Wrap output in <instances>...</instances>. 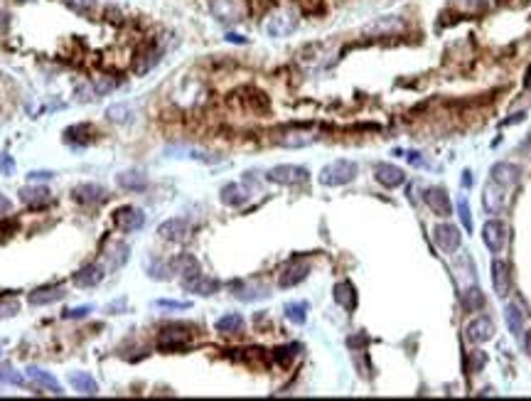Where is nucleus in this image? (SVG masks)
Listing matches in <instances>:
<instances>
[{
	"mask_svg": "<svg viewBox=\"0 0 531 401\" xmlns=\"http://www.w3.org/2000/svg\"><path fill=\"white\" fill-rule=\"evenodd\" d=\"M128 261V244H123V241H116L111 249V254H108V266H111L113 271H118L123 264Z\"/></svg>",
	"mask_w": 531,
	"mask_h": 401,
	"instance_id": "obj_36",
	"label": "nucleus"
},
{
	"mask_svg": "<svg viewBox=\"0 0 531 401\" xmlns=\"http://www.w3.org/2000/svg\"><path fill=\"white\" fill-rule=\"evenodd\" d=\"M189 344V332H185L182 327H165L158 337V347L163 352H177Z\"/></svg>",
	"mask_w": 531,
	"mask_h": 401,
	"instance_id": "obj_11",
	"label": "nucleus"
},
{
	"mask_svg": "<svg viewBox=\"0 0 531 401\" xmlns=\"http://www.w3.org/2000/svg\"><path fill=\"white\" fill-rule=\"evenodd\" d=\"M0 382L3 384H15V387H25V377L18 372H0Z\"/></svg>",
	"mask_w": 531,
	"mask_h": 401,
	"instance_id": "obj_42",
	"label": "nucleus"
},
{
	"mask_svg": "<svg viewBox=\"0 0 531 401\" xmlns=\"http://www.w3.org/2000/svg\"><path fill=\"white\" fill-rule=\"evenodd\" d=\"M143 224H146V214H143V209L133 207V204L118 207L113 212V227L121 231H138L143 229Z\"/></svg>",
	"mask_w": 531,
	"mask_h": 401,
	"instance_id": "obj_5",
	"label": "nucleus"
},
{
	"mask_svg": "<svg viewBox=\"0 0 531 401\" xmlns=\"http://www.w3.org/2000/svg\"><path fill=\"white\" fill-rule=\"evenodd\" d=\"M482 204L484 209H487L489 214H499L504 209V204H507V194H504V187L502 185H497L492 180V182L484 187V194H482Z\"/></svg>",
	"mask_w": 531,
	"mask_h": 401,
	"instance_id": "obj_20",
	"label": "nucleus"
},
{
	"mask_svg": "<svg viewBox=\"0 0 531 401\" xmlns=\"http://www.w3.org/2000/svg\"><path fill=\"white\" fill-rule=\"evenodd\" d=\"M219 197H221V202H224L226 207H244V204L249 202V192H246L239 182L224 185V187H221V192H219Z\"/></svg>",
	"mask_w": 531,
	"mask_h": 401,
	"instance_id": "obj_25",
	"label": "nucleus"
},
{
	"mask_svg": "<svg viewBox=\"0 0 531 401\" xmlns=\"http://www.w3.org/2000/svg\"><path fill=\"white\" fill-rule=\"evenodd\" d=\"M470 362H472V369H475V372H479V369L484 367V362H487V357H484V352L475 349V352L470 354Z\"/></svg>",
	"mask_w": 531,
	"mask_h": 401,
	"instance_id": "obj_45",
	"label": "nucleus"
},
{
	"mask_svg": "<svg viewBox=\"0 0 531 401\" xmlns=\"http://www.w3.org/2000/svg\"><path fill=\"white\" fill-rule=\"evenodd\" d=\"M91 310H94V306H79V308H71V310H66L64 318H69V320H81V318H86Z\"/></svg>",
	"mask_w": 531,
	"mask_h": 401,
	"instance_id": "obj_41",
	"label": "nucleus"
},
{
	"mask_svg": "<svg viewBox=\"0 0 531 401\" xmlns=\"http://www.w3.org/2000/svg\"><path fill=\"white\" fill-rule=\"evenodd\" d=\"M492 286L499 298L509 296V291H512V274H509L507 261H502V259L492 261Z\"/></svg>",
	"mask_w": 531,
	"mask_h": 401,
	"instance_id": "obj_15",
	"label": "nucleus"
},
{
	"mask_svg": "<svg viewBox=\"0 0 531 401\" xmlns=\"http://www.w3.org/2000/svg\"><path fill=\"white\" fill-rule=\"evenodd\" d=\"M266 180L268 182L293 187V185L308 182V180H310V173H308V168H303V165H276L266 173Z\"/></svg>",
	"mask_w": 531,
	"mask_h": 401,
	"instance_id": "obj_3",
	"label": "nucleus"
},
{
	"mask_svg": "<svg viewBox=\"0 0 531 401\" xmlns=\"http://www.w3.org/2000/svg\"><path fill=\"white\" fill-rule=\"evenodd\" d=\"M462 308H465L467 313H477L484 308V296L477 286H470L465 293H462Z\"/></svg>",
	"mask_w": 531,
	"mask_h": 401,
	"instance_id": "obj_34",
	"label": "nucleus"
},
{
	"mask_svg": "<svg viewBox=\"0 0 531 401\" xmlns=\"http://www.w3.org/2000/svg\"><path fill=\"white\" fill-rule=\"evenodd\" d=\"M234 296L239 301H259V298H268V288L256 286V284H234Z\"/></svg>",
	"mask_w": 531,
	"mask_h": 401,
	"instance_id": "obj_32",
	"label": "nucleus"
},
{
	"mask_svg": "<svg viewBox=\"0 0 531 401\" xmlns=\"http://www.w3.org/2000/svg\"><path fill=\"white\" fill-rule=\"evenodd\" d=\"M156 306L158 308H170V310H187L192 303H187V301H185V303H180V301H156Z\"/></svg>",
	"mask_w": 531,
	"mask_h": 401,
	"instance_id": "obj_43",
	"label": "nucleus"
},
{
	"mask_svg": "<svg viewBox=\"0 0 531 401\" xmlns=\"http://www.w3.org/2000/svg\"><path fill=\"white\" fill-rule=\"evenodd\" d=\"M20 202L28 207H47L52 202V192L47 187H37V185H25L20 187Z\"/></svg>",
	"mask_w": 531,
	"mask_h": 401,
	"instance_id": "obj_17",
	"label": "nucleus"
},
{
	"mask_svg": "<svg viewBox=\"0 0 531 401\" xmlns=\"http://www.w3.org/2000/svg\"><path fill=\"white\" fill-rule=\"evenodd\" d=\"M104 266L99 264H89V266H81L76 274H71V281H74L76 288H94L99 286L101 281H104Z\"/></svg>",
	"mask_w": 531,
	"mask_h": 401,
	"instance_id": "obj_18",
	"label": "nucleus"
},
{
	"mask_svg": "<svg viewBox=\"0 0 531 401\" xmlns=\"http://www.w3.org/2000/svg\"><path fill=\"white\" fill-rule=\"evenodd\" d=\"M433 241L438 244V249L445 251V254H455L460 249V229L455 224H436L433 227Z\"/></svg>",
	"mask_w": 531,
	"mask_h": 401,
	"instance_id": "obj_6",
	"label": "nucleus"
},
{
	"mask_svg": "<svg viewBox=\"0 0 531 401\" xmlns=\"http://www.w3.org/2000/svg\"><path fill=\"white\" fill-rule=\"evenodd\" d=\"M465 337L472 344L489 342L494 337V322H492V318H487V315L475 318V320H472L470 325L465 327Z\"/></svg>",
	"mask_w": 531,
	"mask_h": 401,
	"instance_id": "obj_10",
	"label": "nucleus"
},
{
	"mask_svg": "<svg viewBox=\"0 0 531 401\" xmlns=\"http://www.w3.org/2000/svg\"><path fill=\"white\" fill-rule=\"evenodd\" d=\"M296 28H298L296 8H281L266 20V33L271 37H288L291 33H296Z\"/></svg>",
	"mask_w": 531,
	"mask_h": 401,
	"instance_id": "obj_2",
	"label": "nucleus"
},
{
	"mask_svg": "<svg viewBox=\"0 0 531 401\" xmlns=\"http://www.w3.org/2000/svg\"><path fill=\"white\" fill-rule=\"evenodd\" d=\"M315 141H317V136L313 131H308V128H291V131L278 136V146H283V148H305Z\"/></svg>",
	"mask_w": 531,
	"mask_h": 401,
	"instance_id": "obj_16",
	"label": "nucleus"
},
{
	"mask_svg": "<svg viewBox=\"0 0 531 401\" xmlns=\"http://www.w3.org/2000/svg\"><path fill=\"white\" fill-rule=\"evenodd\" d=\"M116 185L126 192H143L148 190V175L143 170H123L116 175Z\"/></svg>",
	"mask_w": 531,
	"mask_h": 401,
	"instance_id": "obj_22",
	"label": "nucleus"
},
{
	"mask_svg": "<svg viewBox=\"0 0 531 401\" xmlns=\"http://www.w3.org/2000/svg\"><path fill=\"white\" fill-rule=\"evenodd\" d=\"M332 296H334V303L342 306L344 310H354V308H357V291H354L352 281H339V284L334 286Z\"/></svg>",
	"mask_w": 531,
	"mask_h": 401,
	"instance_id": "obj_26",
	"label": "nucleus"
},
{
	"mask_svg": "<svg viewBox=\"0 0 531 401\" xmlns=\"http://www.w3.org/2000/svg\"><path fill=\"white\" fill-rule=\"evenodd\" d=\"M519 178H522V170L517 165H512V163H497L492 168V180L497 185H502V187H514L519 182Z\"/></svg>",
	"mask_w": 531,
	"mask_h": 401,
	"instance_id": "obj_24",
	"label": "nucleus"
},
{
	"mask_svg": "<svg viewBox=\"0 0 531 401\" xmlns=\"http://www.w3.org/2000/svg\"><path fill=\"white\" fill-rule=\"evenodd\" d=\"M8 30H10V15L5 10H0V37L8 35Z\"/></svg>",
	"mask_w": 531,
	"mask_h": 401,
	"instance_id": "obj_47",
	"label": "nucleus"
},
{
	"mask_svg": "<svg viewBox=\"0 0 531 401\" xmlns=\"http://www.w3.org/2000/svg\"><path fill=\"white\" fill-rule=\"evenodd\" d=\"M66 298V288L62 286H42V288H35L33 293L28 296V303L35 308H42V306H52V303H59Z\"/></svg>",
	"mask_w": 531,
	"mask_h": 401,
	"instance_id": "obj_14",
	"label": "nucleus"
},
{
	"mask_svg": "<svg viewBox=\"0 0 531 401\" xmlns=\"http://www.w3.org/2000/svg\"><path fill=\"white\" fill-rule=\"evenodd\" d=\"M0 173H3V175H13L15 173V161L10 156H0Z\"/></svg>",
	"mask_w": 531,
	"mask_h": 401,
	"instance_id": "obj_44",
	"label": "nucleus"
},
{
	"mask_svg": "<svg viewBox=\"0 0 531 401\" xmlns=\"http://www.w3.org/2000/svg\"><path fill=\"white\" fill-rule=\"evenodd\" d=\"M66 8L79 15V18H91L96 10V0H66Z\"/></svg>",
	"mask_w": 531,
	"mask_h": 401,
	"instance_id": "obj_37",
	"label": "nucleus"
},
{
	"mask_svg": "<svg viewBox=\"0 0 531 401\" xmlns=\"http://www.w3.org/2000/svg\"><path fill=\"white\" fill-rule=\"evenodd\" d=\"M20 313V301L15 296H0V320L13 318Z\"/></svg>",
	"mask_w": 531,
	"mask_h": 401,
	"instance_id": "obj_38",
	"label": "nucleus"
},
{
	"mask_svg": "<svg viewBox=\"0 0 531 401\" xmlns=\"http://www.w3.org/2000/svg\"><path fill=\"white\" fill-rule=\"evenodd\" d=\"M308 310H310V306H308L305 301L288 303V306H286V318L291 322H296V325H303V322L308 320Z\"/></svg>",
	"mask_w": 531,
	"mask_h": 401,
	"instance_id": "obj_35",
	"label": "nucleus"
},
{
	"mask_svg": "<svg viewBox=\"0 0 531 401\" xmlns=\"http://www.w3.org/2000/svg\"><path fill=\"white\" fill-rule=\"evenodd\" d=\"M504 318H507V325H509V332L517 337H522L524 332V313L519 306H514V303H509L507 310H504Z\"/></svg>",
	"mask_w": 531,
	"mask_h": 401,
	"instance_id": "obj_33",
	"label": "nucleus"
},
{
	"mask_svg": "<svg viewBox=\"0 0 531 401\" xmlns=\"http://www.w3.org/2000/svg\"><path fill=\"white\" fill-rule=\"evenodd\" d=\"M182 288L187 293H194V296H214V293L221 288V284L216 279H209V276H204V274H197V276H192V279H185Z\"/></svg>",
	"mask_w": 531,
	"mask_h": 401,
	"instance_id": "obj_19",
	"label": "nucleus"
},
{
	"mask_svg": "<svg viewBox=\"0 0 531 401\" xmlns=\"http://www.w3.org/2000/svg\"><path fill=\"white\" fill-rule=\"evenodd\" d=\"M170 271L180 274V276H182V281H185V279H192V276L202 274V266H199V261L194 259L192 254H180V256H175V259L170 261Z\"/></svg>",
	"mask_w": 531,
	"mask_h": 401,
	"instance_id": "obj_23",
	"label": "nucleus"
},
{
	"mask_svg": "<svg viewBox=\"0 0 531 401\" xmlns=\"http://www.w3.org/2000/svg\"><path fill=\"white\" fill-rule=\"evenodd\" d=\"M214 327L221 335H234V332L244 330V318H241L239 313H226V315H221L219 320L214 322Z\"/></svg>",
	"mask_w": 531,
	"mask_h": 401,
	"instance_id": "obj_30",
	"label": "nucleus"
},
{
	"mask_svg": "<svg viewBox=\"0 0 531 401\" xmlns=\"http://www.w3.org/2000/svg\"><path fill=\"white\" fill-rule=\"evenodd\" d=\"M457 214H460V222L467 231H472V217H470V204H467L465 197L457 199Z\"/></svg>",
	"mask_w": 531,
	"mask_h": 401,
	"instance_id": "obj_39",
	"label": "nucleus"
},
{
	"mask_svg": "<svg viewBox=\"0 0 531 401\" xmlns=\"http://www.w3.org/2000/svg\"><path fill=\"white\" fill-rule=\"evenodd\" d=\"M426 202H428V207L436 212V217H450L453 214V202L445 187H428Z\"/></svg>",
	"mask_w": 531,
	"mask_h": 401,
	"instance_id": "obj_13",
	"label": "nucleus"
},
{
	"mask_svg": "<svg viewBox=\"0 0 531 401\" xmlns=\"http://www.w3.org/2000/svg\"><path fill=\"white\" fill-rule=\"evenodd\" d=\"M10 209H13V202H10V199L5 197L3 192H0V217H5V214H8Z\"/></svg>",
	"mask_w": 531,
	"mask_h": 401,
	"instance_id": "obj_48",
	"label": "nucleus"
},
{
	"mask_svg": "<svg viewBox=\"0 0 531 401\" xmlns=\"http://www.w3.org/2000/svg\"><path fill=\"white\" fill-rule=\"evenodd\" d=\"M404 28H406V25H404V20H401V18H396V15H384V18H376L374 23H369L364 33L381 37V35H396V33H401Z\"/></svg>",
	"mask_w": 531,
	"mask_h": 401,
	"instance_id": "obj_21",
	"label": "nucleus"
},
{
	"mask_svg": "<svg viewBox=\"0 0 531 401\" xmlns=\"http://www.w3.org/2000/svg\"><path fill=\"white\" fill-rule=\"evenodd\" d=\"M69 382H71V387H74V392H79L81 397H96V394H99V384H96V379L91 377L89 372L69 374Z\"/></svg>",
	"mask_w": 531,
	"mask_h": 401,
	"instance_id": "obj_27",
	"label": "nucleus"
},
{
	"mask_svg": "<svg viewBox=\"0 0 531 401\" xmlns=\"http://www.w3.org/2000/svg\"><path fill=\"white\" fill-rule=\"evenodd\" d=\"M507 239H509V229H507V224L499 222V219H489L482 227V241L492 254H499V251L507 246Z\"/></svg>",
	"mask_w": 531,
	"mask_h": 401,
	"instance_id": "obj_4",
	"label": "nucleus"
},
{
	"mask_svg": "<svg viewBox=\"0 0 531 401\" xmlns=\"http://www.w3.org/2000/svg\"><path fill=\"white\" fill-rule=\"evenodd\" d=\"M357 170L359 168L354 161L339 158V161L327 163V165L320 170L317 180H320V185H325V187H342V185L352 182V180L357 178Z\"/></svg>",
	"mask_w": 531,
	"mask_h": 401,
	"instance_id": "obj_1",
	"label": "nucleus"
},
{
	"mask_svg": "<svg viewBox=\"0 0 531 401\" xmlns=\"http://www.w3.org/2000/svg\"><path fill=\"white\" fill-rule=\"evenodd\" d=\"M522 342H524V349H527V354L531 357V330H527V332H522Z\"/></svg>",
	"mask_w": 531,
	"mask_h": 401,
	"instance_id": "obj_49",
	"label": "nucleus"
},
{
	"mask_svg": "<svg viewBox=\"0 0 531 401\" xmlns=\"http://www.w3.org/2000/svg\"><path fill=\"white\" fill-rule=\"evenodd\" d=\"M308 274H310V264H308L305 259H293L291 264L281 271V276H278V286L296 288L298 284H303V281L308 279Z\"/></svg>",
	"mask_w": 531,
	"mask_h": 401,
	"instance_id": "obj_9",
	"label": "nucleus"
},
{
	"mask_svg": "<svg viewBox=\"0 0 531 401\" xmlns=\"http://www.w3.org/2000/svg\"><path fill=\"white\" fill-rule=\"evenodd\" d=\"M158 234H160V239L180 244V241L189 239V234H192V224H189L187 219H182V217H173V219H168V222L160 224Z\"/></svg>",
	"mask_w": 531,
	"mask_h": 401,
	"instance_id": "obj_8",
	"label": "nucleus"
},
{
	"mask_svg": "<svg viewBox=\"0 0 531 401\" xmlns=\"http://www.w3.org/2000/svg\"><path fill=\"white\" fill-rule=\"evenodd\" d=\"M64 141L69 143V146H89L91 141H94V131H91L89 123H79V126H71L64 131Z\"/></svg>",
	"mask_w": 531,
	"mask_h": 401,
	"instance_id": "obj_28",
	"label": "nucleus"
},
{
	"mask_svg": "<svg viewBox=\"0 0 531 401\" xmlns=\"http://www.w3.org/2000/svg\"><path fill=\"white\" fill-rule=\"evenodd\" d=\"M52 178H54V173H49V170H33L28 175L30 182H37V180H52Z\"/></svg>",
	"mask_w": 531,
	"mask_h": 401,
	"instance_id": "obj_46",
	"label": "nucleus"
},
{
	"mask_svg": "<svg viewBox=\"0 0 531 401\" xmlns=\"http://www.w3.org/2000/svg\"><path fill=\"white\" fill-rule=\"evenodd\" d=\"M71 199L84 204V207H91V204H104L108 199V192L106 187H101L96 182H81L71 190Z\"/></svg>",
	"mask_w": 531,
	"mask_h": 401,
	"instance_id": "obj_7",
	"label": "nucleus"
},
{
	"mask_svg": "<svg viewBox=\"0 0 531 401\" xmlns=\"http://www.w3.org/2000/svg\"><path fill=\"white\" fill-rule=\"evenodd\" d=\"M298 349H300V344H286V347H278V349H276V359H278V362L286 364L288 359L296 357Z\"/></svg>",
	"mask_w": 531,
	"mask_h": 401,
	"instance_id": "obj_40",
	"label": "nucleus"
},
{
	"mask_svg": "<svg viewBox=\"0 0 531 401\" xmlns=\"http://www.w3.org/2000/svg\"><path fill=\"white\" fill-rule=\"evenodd\" d=\"M374 178H376V182L384 185V187H389V190L401 187V185L406 182V173L401 170V168H396L394 163H376Z\"/></svg>",
	"mask_w": 531,
	"mask_h": 401,
	"instance_id": "obj_12",
	"label": "nucleus"
},
{
	"mask_svg": "<svg viewBox=\"0 0 531 401\" xmlns=\"http://www.w3.org/2000/svg\"><path fill=\"white\" fill-rule=\"evenodd\" d=\"M106 118L113 123H131L136 118V106L133 104H113L106 109Z\"/></svg>",
	"mask_w": 531,
	"mask_h": 401,
	"instance_id": "obj_31",
	"label": "nucleus"
},
{
	"mask_svg": "<svg viewBox=\"0 0 531 401\" xmlns=\"http://www.w3.org/2000/svg\"><path fill=\"white\" fill-rule=\"evenodd\" d=\"M226 40H229V42H241V45H244V42H246V40H244V37H241V35H231V33H229V35H226Z\"/></svg>",
	"mask_w": 531,
	"mask_h": 401,
	"instance_id": "obj_50",
	"label": "nucleus"
},
{
	"mask_svg": "<svg viewBox=\"0 0 531 401\" xmlns=\"http://www.w3.org/2000/svg\"><path fill=\"white\" fill-rule=\"evenodd\" d=\"M28 377L33 379L35 384H40V387L49 389V392L57 394V397H62V394H64V389H62V384L57 382V379H54L49 372H45V369H40V367H30V369H28Z\"/></svg>",
	"mask_w": 531,
	"mask_h": 401,
	"instance_id": "obj_29",
	"label": "nucleus"
}]
</instances>
